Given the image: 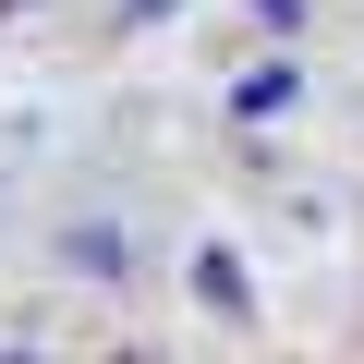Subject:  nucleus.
I'll use <instances>...</instances> for the list:
<instances>
[{
  "mask_svg": "<svg viewBox=\"0 0 364 364\" xmlns=\"http://www.w3.org/2000/svg\"><path fill=\"white\" fill-rule=\"evenodd\" d=\"M122 255H134V243H122L109 219H97V231H85V219L61 231V267H73V279H122Z\"/></svg>",
  "mask_w": 364,
  "mask_h": 364,
  "instance_id": "2",
  "label": "nucleus"
},
{
  "mask_svg": "<svg viewBox=\"0 0 364 364\" xmlns=\"http://www.w3.org/2000/svg\"><path fill=\"white\" fill-rule=\"evenodd\" d=\"M291 49H304V37H291ZM291 49H255V61L231 73V122H243V134L279 122V109H304V61H291Z\"/></svg>",
  "mask_w": 364,
  "mask_h": 364,
  "instance_id": "1",
  "label": "nucleus"
},
{
  "mask_svg": "<svg viewBox=\"0 0 364 364\" xmlns=\"http://www.w3.org/2000/svg\"><path fill=\"white\" fill-rule=\"evenodd\" d=\"M195 291H207V304H219L231 328H255V291H243V255H219V243H207V255H195Z\"/></svg>",
  "mask_w": 364,
  "mask_h": 364,
  "instance_id": "3",
  "label": "nucleus"
},
{
  "mask_svg": "<svg viewBox=\"0 0 364 364\" xmlns=\"http://www.w3.org/2000/svg\"><path fill=\"white\" fill-rule=\"evenodd\" d=\"M255 25L267 37H304V0H255Z\"/></svg>",
  "mask_w": 364,
  "mask_h": 364,
  "instance_id": "4",
  "label": "nucleus"
}]
</instances>
